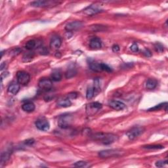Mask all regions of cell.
I'll return each instance as SVG.
<instances>
[{
  "mask_svg": "<svg viewBox=\"0 0 168 168\" xmlns=\"http://www.w3.org/2000/svg\"><path fill=\"white\" fill-rule=\"evenodd\" d=\"M93 140L100 142L101 143L105 145H108L117 141L118 137L112 133H97L91 135Z\"/></svg>",
  "mask_w": 168,
  "mask_h": 168,
  "instance_id": "1",
  "label": "cell"
},
{
  "mask_svg": "<svg viewBox=\"0 0 168 168\" xmlns=\"http://www.w3.org/2000/svg\"><path fill=\"white\" fill-rule=\"evenodd\" d=\"M131 50L134 52V53H136V52H138L139 51V47L137 46V44H133L132 46H131Z\"/></svg>",
  "mask_w": 168,
  "mask_h": 168,
  "instance_id": "34",
  "label": "cell"
},
{
  "mask_svg": "<svg viewBox=\"0 0 168 168\" xmlns=\"http://www.w3.org/2000/svg\"><path fill=\"white\" fill-rule=\"evenodd\" d=\"M51 80L53 82H59L62 80V74L59 70H54L51 75Z\"/></svg>",
  "mask_w": 168,
  "mask_h": 168,
  "instance_id": "20",
  "label": "cell"
},
{
  "mask_svg": "<svg viewBox=\"0 0 168 168\" xmlns=\"http://www.w3.org/2000/svg\"><path fill=\"white\" fill-rule=\"evenodd\" d=\"M102 104L99 102H93V103L89 104L86 107V111L87 114L89 116L94 115L98 110L102 108Z\"/></svg>",
  "mask_w": 168,
  "mask_h": 168,
  "instance_id": "8",
  "label": "cell"
},
{
  "mask_svg": "<svg viewBox=\"0 0 168 168\" xmlns=\"http://www.w3.org/2000/svg\"><path fill=\"white\" fill-rule=\"evenodd\" d=\"M87 165V162H85V161H79V162H75L74 164V166L77 167H86Z\"/></svg>",
  "mask_w": 168,
  "mask_h": 168,
  "instance_id": "31",
  "label": "cell"
},
{
  "mask_svg": "<svg viewBox=\"0 0 168 168\" xmlns=\"http://www.w3.org/2000/svg\"><path fill=\"white\" fill-rule=\"evenodd\" d=\"M62 44V40L58 35H55L52 37L50 41V47L53 49H58L60 48Z\"/></svg>",
  "mask_w": 168,
  "mask_h": 168,
  "instance_id": "13",
  "label": "cell"
},
{
  "mask_svg": "<svg viewBox=\"0 0 168 168\" xmlns=\"http://www.w3.org/2000/svg\"><path fill=\"white\" fill-rule=\"evenodd\" d=\"M11 152L10 150H6L4 152H2L1 154V158H0V162L2 165L7 162L11 157Z\"/></svg>",
  "mask_w": 168,
  "mask_h": 168,
  "instance_id": "17",
  "label": "cell"
},
{
  "mask_svg": "<svg viewBox=\"0 0 168 168\" xmlns=\"http://www.w3.org/2000/svg\"><path fill=\"white\" fill-rule=\"evenodd\" d=\"M154 49L158 52H162L164 50V47L162 44L156 43L154 44Z\"/></svg>",
  "mask_w": 168,
  "mask_h": 168,
  "instance_id": "30",
  "label": "cell"
},
{
  "mask_svg": "<svg viewBox=\"0 0 168 168\" xmlns=\"http://www.w3.org/2000/svg\"><path fill=\"white\" fill-rule=\"evenodd\" d=\"M124 152L120 149H110V150H102L99 152V156L102 158L116 157L121 156Z\"/></svg>",
  "mask_w": 168,
  "mask_h": 168,
  "instance_id": "3",
  "label": "cell"
},
{
  "mask_svg": "<svg viewBox=\"0 0 168 168\" xmlns=\"http://www.w3.org/2000/svg\"><path fill=\"white\" fill-rule=\"evenodd\" d=\"M8 92L13 95H16L18 93L20 90V84L18 83H12L8 87Z\"/></svg>",
  "mask_w": 168,
  "mask_h": 168,
  "instance_id": "15",
  "label": "cell"
},
{
  "mask_svg": "<svg viewBox=\"0 0 168 168\" xmlns=\"http://www.w3.org/2000/svg\"><path fill=\"white\" fill-rule=\"evenodd\" d=\"M101 69L102 71H106V72H110L112 71V69L109 66L106 65V64L105 63H101Z\"/></svg>",
  "mask_w": 168,
  "mask_h": 168,
  "instance_id": "29",
  "label": "cell"
},
{
  "mask_svg": "<svg viewBox=\"0 0 168 168\" xmlns=\"http://www.w3.org/2000/svg\"><path fill=\"white\" fill-rule=\"evenodd\" d=\"M157 81L154 79H148L146 82V87L148 89H154L157 86Z\"/></svg>",
  "mask_w": 168,
  "mask_h": 168,
  "instance_id": "21",
  "label": "cell"
},
{
  "mask_svg": "<svg viewBox=\"0 0 168 168\" xmlns=\"http://www.w3.org/2000/svg\"><path fill=\"white\" fill-rule=\"evenodd\" d=\"M32 57H33L32 55H30V54H26V55L23 56V61H25V62H28V58H30V61H31Z\"/></svg>",
  "mask_w": 168,
  "mask_h": 168,
  "instance_id": "38",
  "label": "cell"
},
{
  "mask_svg": "<svg viewBox=\"0 0 168 168\" xmlns=\"http://www.w3.org/2000/svg\"><path fill=\"white\" fill-rule=\"evenodd\" d=\"M35 126L37 129L42 131H47L50 128V124L48 120L44 118H39L35 122Z\"/></svg>",
  "mask_w": 168,
  "mask_h": 168,
  "instance_id": "7",
  "label": "cell"
},
{
  "mask_svg": "<svg viewBox=\"0 0 168 168\" xmlns=\"http://www.w3.org/2000/svg\"><path fill=\"white\" fill-rule=\"evenodd\" d=\"M37 42L35 40H30L25 44V48L28 49V50H33V49L37 47Z\"/></svg>",
  "mask_w": 168,
  "mask_h": 168,
  "instance_id": "22",
  "label": "cell"
},
{
  "mask_svg": "<svg viewBox=\"0 0 168 168\" xmlns=\"http://www.w3.org/2000/svg\"><path fill=\"white\" fill-rule=\"evenodd\" d=\"M167 103H161L160 105H158L156 106H154V107L148 109V111H156V110H160L161 109H165V110H167Z\"/></svg>",
  "mask_w": 168,
  "mask_h": 168,
  "instance_id": "23",
  "label": "cell"
},
{
  "mask_svg": "<svg viewBox=\"0 0 168 168\" xmlns=\"http://www.w3.org/2000/svg\"><path fill=\"white\" fill-rule=\"evenodd\" d=\"M22 110L27 112H32L35 110V105L32 102H27L22 106Z\"/></svg>",
  "mask_w": 168,
  "mask_h": 168,
  "instance_id": "19",
  "label": "cell"
},
{
  "mask_svg": "<svg viewBox=\"0 0 168 168\" xmlns=\"http://www.w3.org/2000/svg\"><path fill=\"white\" fill-rule=\"evenodd\" d=\"M71 105H72V103H71L70 100L68 98L60 99L57 102V106H59V107L67 108L70 107Z\"/></svg>",
  "mask_w": 168,
  "mask_h": 168,
  "instance_id": "18",
  "label": "cell"
},
{
  "mask_svg": "<svg viewBox=\"0 0 168 168\" xmlns=\"http://www.w3.org/2000/svg\"><path fill=\"white\" fill-rule=\"evenodd\" d=\"M95 95L98 94L101 91V85L100 80L99 78H95L94 80V86H93Z\"/></svg>",
  "mask_w": 168,
  "mask_h": 168,
  "instance_id": "24",
  "label": "cell"
},
{
  "mask_svg": "<svg viewBox=\"0 0 168 168\" xmlns=\"http://www.w3.org/2000/svg\"><path fill=\"white\" fill-rule=\"evenodd\" d=\"M95 96V91L93 87H89L87 89L86 97L87 99H91Z\"/></svg>",
  "mask_w": 168,
  "mask_h": 168,
  "instance_id": "26",
  "label": "cell"
},
{
  "mask_svg": "<svg viewBox=\"0 0 168 168\" xmlns=\"http://www.w3.org/2000/svg\"><path fill=\"white\" fill-rule=\"evenodd\" d=\"M6 67V63L5 62H3L1 64V67H0V70H3L4 68H5Z\"/></svg>",
  "mask_w": 168,
  "mask_h": 168,
  "instance_id": "40",
  "label": "cell"
},
{
  "mask_svg": "<svg viewBox=\"0 0 168 168\" xmlns=\"http://www.w3.org/2000/svg\"><path fill=\"white\" fill-rule=\"evenodd\" d=\"M108 105H109V106L111 108H112V109L115 110H118V111L122 110L125 108V104L120 101H116V100L110 101H109V103H108Z\"/></svg>",
  "mask_w": 168,
  "mask_h": 168,
  "instance_id": "12",
  "label": "cell"
},
{
  "mask_svg": "<svg viewBox=\"0 0 168 168\" xmlns=\"http://www.w3.org/2000/svg\"><path fill=\"white\" fill-rule=\"evenodd\" d=\"M34 143H35V141H34V139H27V140H26L24 141L25 145H28V146H31Z\"/></svg>",
  "mask_w": 168,
  "mask_h": 168,
  "instance_id": "33",
  "label": "cell"
},
{
  "mask_svg": "<svg viewBox=\"0 0 168 168\" xmlns=\"http://www.w3.org/2000/svg\"><path fill=\"white\" fill-rule=\"evenodd\" d=\"M77 74V71L75 70L74 68H70V69H68L67 72L65 73V77L67 78V79L72 78L74 77L75 75Z\"/></svg>",
  "mask_w": 168,
  "mask_h": 168,
  "instance_id": "25",
  "label": "cell"
},
{
  "mask_svg": "<svg viewBox=\"0 0 168 168\" xmlns=\"http://www.w3.org/2000/svg\"><path fill=\"white\" fill-rule=\"evenodd\" d=\"M83 26H84V24L81 21H73L67 24L65 27V30L68 32H71L80 29L83 27Z\"/></svg>",
  "mask_w": 168,
  "mask_h": 168,
  "instance_id": "10",
  "label": "cell"
},
{
  "mask_svg": "<svg viewBox=\"0 0 168 168\" xmlns=\"http://www.w3.org/2000/svg\"><path fill=\"white\" fill-rule=\"evenodd\" d=\"M20 52H21V49H20L16 48V49H15L14 50L12 51L11 54V55L13 54V56H16V55H18V54H20Z\"/></svg>",
  "mask_w": 168,
  "mask_h": 168,
  "instance_id": "35",
  "label": "cell"
},
{
  "mask_svg": "<svg viewBox=\"0 0 168 168\" xmlns=\"http://www.w3.org/2000/svg\"><path fill=\"white\" fill-rule=\"evenodd\" d=\"M144 131H145V129L143 127H134L127 132L126 135L129 140L132 141L143 134Z\"/></svg>",
  "mask_w": 168,
  "mask_h": 168,
  "instance_id": "5",
  "label": "cell"
},
{
  "mask_svg": "<svg viewBox=\"0 0 168 168\" xmlns=\"http://www.w3.org/2000/svg\"><path fill=\"white\" fill-rule=\"evenodd\" d=\"M17 82L22 86H27L30 82V75L25 71H18L16 74Z\"/></svg>",
  "mask_w": 168,
  "mask_h": 168,
  "instance_id": "4",
  "label": "cell"
},
{
  "mask_svg": "<svg viewBox=\"0 0 168 168\" xmlns=\"http://www.w3.org/2000/svg\"><path fill=\"white\" fill-rule=\"evenodd\" d=\"M92 30L95 32H101L106 30V27L102 25H95L92 27Z\"/></svg>",
  "mask_w": 168,
  "mask_h": 168,
  "instance_id": "27",
  "label": "cell"
},
{
  "mask_svg": "<svg viewBox=\"0 0 168 168\" xmlns=\"http://www.w3.org/2000/svg\"><path fill=\"white\" fill-rule=\"evenodd\" d=\"M143 54L144 55L147 56V57H150V56H152V53H151V51L147 49H146L145 50L143 51Z\"/></svg>",
  "mask_w": 168,
  "mask_h": 168,
  "instance_id": "37",
  "label": "cell"
},
{
  "mask_svg": "<svg viewBox=\"0 0 168 168\" xmlns=\"http://www.w3.org/2000/svg\"><path fill=\"white\" fill-rule=\"evenodd\" d=\"M38 86L41 89L47 91L51 90L53 87V82L51 79L43 78L39 80Z\"/></svg>",
  "mask_w": 168,
  "mask_h": 168,
  "instance_id": "9",
  "label": "cell"
},
{
  "mask_svg": "<svg viewBox=\"0 0 168 168\" xmlns=\"http://www.w3.org/2000/svg\"><path fill=\"white\" fill-rule=\"evenodd\" d=\"M102 11H103V9L99 7L97 5H92L87 7L86 9H85L84 13L87 16H93L94 15H96V14L101 13Z\"/></svg>",
  "mask_w": 168,
  "mask_h": 168,
  "instance_id": "11",
  "label": "cell"
},
{
  "mask_svg": "<svg viewBox=\"0 0 168 168\" xmlns=\"http://www.w3.org/2000/svg\"><path fill=\"white\" fill-rule=\"evenodd\" d=\"M61 3V2L57 1H35L31 3V5L35 7H52L57 5Z\"/></svg>",
  "mask_w": 168,
  "mask_h": 168,
  "instance_id": "6",
  "label": "cell"
},
{
  "mask_svg": "<svg viewBox=\"0 0 168 168\" xmlns=\"http://www.w3.org/2000/svg\"><path fill=\"white\" fill-rule=\"evenodd\" d=\"M167 164V160H160V161H158V162H156V166L158 167H164L165 165H166Z\"/></svg>",
  "mask_w": 168,
  "mask_h": 168,
  "instance_id": "32",
  "label": "cell"
},
{
  "mask_svg": "<svg viewBox=\"0 0 168 168\" xmlns=\"http://www.w3.org/2000/svg\"><path fill=\"white\" fill-rule=\"evenodd\" d=\"M112 51L113 52H114V53H118V52L120 51V47L118 46V45H114L112 47Z\"/></svg>",
  "mask_w": 168,
  "mask_h": 168,
  "instance_id": "39",
  "label": "cell"
},
{
  "mask_svg": "<svg viewBox=\"0 0 168 168\" xmlns=\"http://www.w3.org/2000/svg\"><path fill=\"white\" fill-rule=\"evenodd\" d=\"M144 148L146 149H155V150H158V149H162L164 147L162 145H146L143 146Z\"/></svg>",
  "mask_w": 168,
  "mask_h": 168,
  "instance_id": "28",
  "label": "cell"
},
{
  "mask_svg": "<svg viewBox=\"0 0 168 168\" xmlns=\"http://www.w3.org/2000/svg\"><path fill=\"white\" fill-rule=\"evenodd\" d=\"M89 65L90 69L94 71V72H101L102 71L101 63H99L93 60H90L89 62Z\"/></svg>",
  "mask_w": 168,
  "mask_h": 168,
  "instance_id": "16",
  "label": "cell"
},
{
  "mask_svg": "<svg viewBox=\"0 0 168 168\" xmlns=\"http://www.w3.org/2000/svg\"><path fill=\"white\" fill-rule=\"evenodd\" d=\"M78 96V94L76 93H75V92H73V93H70L69 94H68V96H67V98L68 99H76Z\"/></svg>",
  "mask_w": 168,
  "mask_h": 168,
  "instance_id": "36",
  "label": "cell"
},
{
  "mask_svg": "<svg viewBox=\"0 0 168 168\" xmlns=\"http://www.w3.org/2000/svg\"><path fill=\"white\" fill-rule=\"evenodd\" d=\"M89 46L91 49H99L102 47L101 40L98 37H93L89 42Z\"/></svg>",
  "mask_w": 168,
  "mask_h": 168,
  "instance_id": "14",
  "label": "cell"
},
{
  "mask_svg": "<svg viewBox=\"0 0 168 168\" xmlns=\"http://www.w3.org/2000/svg\"><path fill=\"white\" fill-rule=\"evenodd\" d=\"M73 121V117L72 115L66 114L61 116L58 118V126L62 129H67L68 128Z\"/></svg>",
  "mask_w": 168,
  "mask_h": 168,
  "instance_id": "2",
  "label": "cell"
}]
</instances>
